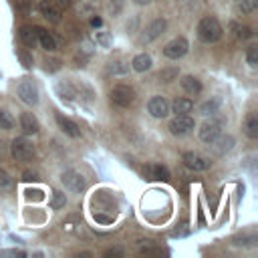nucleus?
Wrapping results in <instances>:
<instances>
[{"label": "nucleus", "mask_w": 258, "mask_h": 258, "mask_svg": "<svg viewBox=\"0 0 258 258\" xmlns=\"http://www.w3.org/2000/svg\"><path fill=\"white\" fill-rule=\"evenodd\" d=\"M222 24L214 16H204L198 24V36L204 42H216L222 38Z\"/></svg>", "instance_id": "nucleus-1"}, {"label": "nucleus", "mask_w": 258, "mask_h": 258, "mask_svg": "<svg viewBox=\"0 0 258 258\" xmlns=\"http://www.w3.org/2000/svg\"><path fill=\"white\" fill-rule=\"evenodd\" d=\"M34 153H36V149H34L32 141H28L26 137H16L12 141V157L16 161H28L34 157Z\"/></svg>", "instance_id": "nucleus-2"}, {"label": "nucleus", "mask_w": 258, "mask_h": 258, "mask_svg": "<svg viewBox=\"0 0 258 258\" xmlns=\"http://www.w3.org/2000/svg\"><path fill=\"white\" fill-rule=\"evenodd\" d=\"M16 93L26 105H36L38 103V89H36L34 81H30V79H22L18 89H16Z\"/></svg>", "instance_id": "nucleus-3"}, {"label": "nucleus", "mask_w": 258, "mask_h": 258, "mask_svg": "<svg viewBox=\"0 0 258 258\" xmlns=\"http://www.w3.org/2000/svg\"><path fill=\"white\" fill-rule=\"evenodd\" d=\"M111 101H113L117 107H129V105H133V101H135V93H133V89L127 87V85H117V87L111 91Z\"/></svg>", "instance_id": "nucleus-4"}, {"label": "nucleus", "mask_w": 258, "mask_h": 258, "mask_svg": "<svg viewBox=\"0 0 258 258\" xmlns=\"http://www.w3.org/2000/svg\"><path fill=\"white\" fill-rule=\"evenodd\" d=\"M191 129H194V119H191L187 113L175 115V117L169 121V131H171L173 135H185V133H189Z\"/></svg>", "instance_id": "nucleus-5"}, {"label": "nucleus", "mask_w": 258, "mask_h": 258, "mask_svg": "<svg viewBox=\"0 0 258 258\" xmlns=\"http://www.w3.org/2000/svg\"><path fill=\"white\" fill-rule=\"evenodd\" d=\"M185 52H187V40L183 36H177V38L169 40L163 48V54L167 58H181Z\"/></svg>", "instance_id": "nucleus-6"}, {"label": "nucleus", "mask_w": 258, "mask_h": 258, "mask_svg": "<svg viewBox=\"0 0 258 258\" xmlns=\"http://www.w3.org/2000/svg\"><path fill=\"white\" fill-rule=\"evenodd\" d=\"M183 165L187 169H194V171H204L210 167V159L204 157L202 153H196V151H187L183 153Z\"/></svg>", "instance_id": "nucleus-7"}, {"label": "nucleus", "mask_w": 258, "mask_h": 258, "mask_svg": "<svg viewBox=\"0 0 258 258\" xmlns=\"http://www.w3.org/2000/svg\"><path fill=\"white\" fill-rule=\"evenodd\" d=\"M60 181H62V183H64V187H69L71 191H83V189L87 187L85 177H83L79 171H73V169L64 171V173L60 175Z\"/></svg>", "instance_id": "nucleus-8"}, {"label": "nucleus", "mask_w": 258, "mask_h": 258, "mask_svg": "<svg viewBox=\"0 0 258 258\" xmlns=\"http://www.w3.org/2000/svg\"><path fill=\"white\" fill-rule=\"evenodd\" d=\"M143 175L147 179H151V181H167L169 179V171L161 163H147L143 167Z\"/></svg>", "instance_id": "nucleus-9"}, {"label": "nucleus", "mask_w": 258, "mask_h": 258, "mask_svg": "<svg viewBox=\"0 0 258 258\" xmlns=\"http://www.w3.org/2000/svg\"><path fill=\"white\" fill-rule=\"evenodd\" d=\"M147 109L155 119H163L169 113V103L163 97H151L147 103Z\"/></svg>", "instance_id": "nucleus-10"}, {"label": "nucleus", "mask_w": 258, "mask_h": 258, "mask_svg": "<svg viewBox=\"0 0 258 258\" xmlns=\"http://www.w3.org/2000/svg\"><path fill=\"white\" fill-rule=\"evenodd\" d=\"M38 10H40V14H42L46 20H50L52 24H58V22H60V10H58L50 0H40V2H38Z\"/></svg>", "instance_id": "nucleus-11"}, {"label": "nucleus", "mask_w": 258, "mask_h": 258, "mask_svg": "<svg viewBox=\"0 0 258 258\" xmlns=\"http://www.w3.org/2000/svg\"><path fill=\"white\" fill-rule=\"evenodd\" d=\"M165 26H167V22L163 20V18H157V20H153L147 28H145V32H143V36H141V40L143 42H149V40H153V38H157L163 30H165Z\"/></svg>", "instance_id": "nucleus-12"}, {"label": "nucleus", "mask_w": 258, "mask_h": 258, "mask_svg": "<svg viewBox=\"0 0 258 258\" xmlns=\"http://www.w3.org/2000/svg\"><path fill=\"white\" fill-rule=\"evenodd\" d=\"M218 135H220V123H216V121H206L202 125V129H200V139L204 143L214 141Z\"/></svg>", "instance_id": "nucleus-13"}, {"label": "nucleus", "mask_w": 258, "mask_h": 258, "mask_svg": "<svg viewBox=\"0 0 258 258\" xmlns=\"http://www.w3.org/2000/svg\"><path fill=\"white\" fill-rule=\"evenodd\" d=\"M232 145H234V139L230 137V135H218L214 141H210V147H212V151L216 153V155H224L226 151H230L232 149Z\"/></svg>", "instance_id": "nucleus-14"}, {"label": "nucleus", "mask_w": 258, "mask_h": 258, "mask_svg": "<svg viewBox=\"0 0 258 258\" xmlns=\"http://www.w3.org/2000/svg\"><path fill=\"white\" fill-rule=\"evenodd\" d=\"M20 129L26 133V135H34L38 131V121L32 113H22L20 115Z\"/></svg>", "instance_id": "nucleus-15"}, {"label": "nucleus", "mask_w": 258, "mask_h": 258, "mask_svg": "<svg viewBox=\"0 0 258 258\" xmlns=\"http://www.w3.org/2000/svg\"><path fill=\"white\" fill-rule=\"evenodd\" d=\"M56 123H58V127H60L67 135H71V137H79V135H81L79 125H77L75 121H71V119L62 117V115H56Z\"/></svg>", "instance_id": "nucleus-16"}, {"label": "nucleus", "mask_w": 258, "mask_h": 258, "mask_svg": "<svg viewBox=\"0 0 258 258\" xmlns=\"http://www.w3.org/2000/svg\"><path fill=\"white\" fill-rule=\"evenodd\" d=\"M18 34H20V40L24 42V46L34 48V46L38 44V36H36V30H34V28H30V26H22Z\"/></svg>", "instance_id": "nucleus-17"}, {"label": "nucleus", "mask_w": 258, "mask_h": 258, "mask_svg": "<svg viewBox=\"0 0 258 258\" xmlns=\"http://www.w3.org/2000/svg\"><path fill=\"white\" fill-rule=\"evenodd\" d=\"M36 30V36H38V42L42 44V48H46V50H54L56 48V42H54V38L44 30V28H40V26H36L34 28Z\"/></svg>", "instance_id": "nucleus-18"}, {"label": "nucleus", "mask_w": 258, "mask_h": 258, "mask_svg": "<svg viewBox=\"0 0 258 258\" xmlns=\"http://www.w3.org/2000/svg\"><path fill=\"white\" fill-rule=\"evenodd\" d=\"M181 87H183V91H187L189 95H198V93L202 91V83H200L196 77H191V75H185V77L181 79Z\"/></svg>", "instance_id": "nucleus-19"}, {"label": "nucleus", "mask_w": 258, "mask_h": 258, "mask_svg": "<svg viewBox=\"0 0 258 258\" xmlns=\"http://www.w3.org/2000/svg\"><path fill=\"white\" fill-rule=\"evenodd\" d=\"M244 129H246V135L256 139L258 137V115L256 113H250L246 117V123H244Z\"/></svg>", "instance_id": "nucleus-20"}, {"label": "nucleus", "mask_w": 258, "mask_h": 258, "mask_svg": "<svg viewBox=\"0 0 258 258\" xmlns=\"http://www.w3.org/2000/svg\"><path fill=\"white\" fill-rule=\"evenodd\" d=\"M171 109H173V113H175V115H183V113H189V111L194 109V103H191L189 99L179 97V99H175V101H173Z\"/></svg>", "instance_id": "nucleus-21"}, {"label": "nucleus", "mask_w": 258, "mask_h": 258, "mask_svg": "<svg viewBox=\"0 0 258 258\" xmlns=\"http://www.w3.org/2000/svg\"><path fill=\"white\" fill-rule=\"evenodd\" d=\"M131 64H133V69H135L137 73L149 71V67H151V56H149V54H137Z\"/></svg>", "instance_id": "nucleus-22"}, {"label": "nucleus", "mask_w": 258, "mask_h": 258, "mask_svg": "<svg viewBox=\"0 0 258 258\" xmlns=\"http://www.w3.org/2000/svg\"><path fill=\"white\" fill-rule=\"evenodd\" d=\"M232 30H234V36H236L238 40H246V38H250V36H252V30H250L248 26L232 24Z\"/></svg>", "instance_id": "nucleus-23"}, {"label": "nucleus", "mask_w": 258, "mask_h": 258, "mask_svg": "<svg viewBox=\"0 0 258 258\" xmlns=\"http://www.w3.org/2000/svg\"><path fill=\"white\" fill-rule=\"evenodd\" d=\"M256 6H258V0H240V2H238V12L250 14V12L256 10Z\"/></svg>", "instance_id": "nucleus-24"}, {"label": "nucleus", "mask_w": 258, "mask_h": 258, "mask_svg": "<svg viewBox=\"0 0 258 258\" xmlns=\"http://www.w3.org/2000/svg\"><path fill=\"white\" fill-rule=\"evenodd\" d=\"M173 79H177V69H175V67H169V69H161V71H159V81L171 83Z\"/></svg>", "instance_id": "nucleus-25"}, {"label": "nucleus", "mask_w": 258, "mask_h": 258, "mask_svg": "<svg viewBox=\"0 0 258 258\" xmlns=\"http://www.w3.org/2000/svg\"><path fill=\"white\" fill-rule=\"evenodd\" d=\"M218 107H220V99H212V101H206V103L200 107V111H202L204 115H214V113L218 111Z\"/></svg>", "instance_id": "nucleus-26"}, {"label": "nucleus", "mask_w": 258, "mask_h": 258, "mask_svg": "<svg viewBox=\"0 0 258 258\" xmlns=\"http://www.w3.org/2000/svg\"><path fill=\"white\" fill-rule=\"evenodd\" d=\"M67 204V198L62 191H52V200H50V208L52 210H60Z\"/></svg>", "instance_id": "nucleus-27"}, {"label": "nucleus", "mask_w": 258, "mask_h": 258, "mask_svg": "<svg viewBox=\"0 0 258 258\" xmlns=\"http://www.w3.org/2000/svg\"><path fill=\"white\" fill-rule=\"evenodd\" d=\"M246 60H248L250 67H256V64H258V46H256V44L248 46V50H246Z\"/></svg>", "instance_id": "nucleus-28"}, {"label": "nucleus", "mask_w": 258, "mask_h": 258, "mask_svg": "<svg viewBox=\"0 0 258 258\" xmlns=\"http://www.w3.org/2000/svg\"><path fill=\"white\" fill-rule=\"evenodd\" d=\"M12 127H14V119L10 117V113L0 109V129H12Z\"/></svg>", "instance_id": "nucleus-29"}, {"label": "nucleus", "mask_w": 258, "mask_h": 258, "mask_svg": "<svg viewBox=\"0 0 258 258\" xmlns=\"http://www.w3.org/2000/svg\"><path fill=\"white\" fill-rule=\"evenodd\" d=\"M14 183H12V177L4 171V169H0V191H6V189H10Z\"/></svg>", "instance_id": "nucleus-30"}, {"label": "nucleus", "mask_w": 258, "mask_h": 258, "mask_svg": "<svg viewBox=\"0 0 258 258\" xmlns=\"http://www.w3.org/2000/svg\"><path fill=\"white\" fill-rule=\"evenodd\" d=\"M58 93H60L62 99H69V101L75 97V93H73V89L69 85H58Z\"/></svg>", "instance_id": "nucleus-31"}, {"label": "nucleus", "mask_w": 258, "mask_h": 258, "mask_svg": "<svg viewBox=\"0 0 258 258\" xmlns=\"http://www.w3.org/2000/svg\"><path fill=\"white\" fill-rule=\"evenodd\" d=\"M44 67H46V71H58L60 69V60L58 58H46Z\"/></svg>", "instance_id": "nucleus-32"}, {"label": "nucleus", "mask_w": 258, "mask_h": 258, "mask_svg": "<svg viewBox=\"0 0 258 258\" xmlns=\"http://www.w3.org/2000/svg\"><path fill=\"white\" fill-rule=\"evenodd\" d=\"M22 179H24V181H36V179H38V171H34V169H32V171L26 169V171L22 173Z\"/></svg>", "instance_id": "nucleus-33"}, {"label": "nucleus", "mask_w": 258, "mask_h": 258, "mask_svg": "<svg viewBox=\"0 0 258 258\" xmlns=\"http://www.w3.org/2000/svg\"><path fill=\"white\" fill-rule=\"evenodd\" d=\"M18 58L22 60V64H24L26 69H30V67H32V58H30L26 52H18Z\"/></svg>", "instance_id": "nucleus-34"}, {"label": "nucleus", "mask_w": 258, "mask_h": 258, "mask_svg": "<svg viewBox=\"0 0 258 258\" xmlns=\"http://www.w3.org/2000/svg\"><path fill=\"white\" fill-rule=\"evenodd\" d=\"M109 71H111V73H125V71H127V67H119V62H111Z\"/></svg>", "instance_id": "nucleus-35"}, {"label": "nucleus", "mask_w": 258, "mask_h": 258, "mask_svg": "<svg viewBox=\"0 0 258 258\" xmlns=\"http://www.w3.org/2000/svg\"><path fill=\"white\" fill-rule=\"evenodd\" d=\"M95 38H97L101 44H105V46L109 44V36H107V34H103V32H97V34H95Z\"/></svg>", "instance_id": "nucleus-36"}, {"label": "nucleus", "mask_w": 258, "mask_h": 258, "mask_svg": "<svg viewBox=\"0 0 258 258\" xmlns=\"http://www.w3.org/2000/svg\"><path fill=\"white\" fill-rule=\"evenodd\" d=\"M91 24H93V26H101V24H103V20H101L99 16H95V18H91Z\"/></svg>", "instance_id": "nucleus-37"}, {"label": "nucleus", "mask_w": 258, "mask_h": 258, "mask_svg": "<svg viewBox=\"0 0 258 258\" xmlns=\"http://www.w3.org/2000/svg\"><path fill=\"white\" fill-rule=\"evenodd\" d=\"M111 254H121V250L115 248V250H107V252H105V256H111Z\"/></svg>", "instance_id": "nucleus-38"}, {"label": "nucleus", "mask_w": 258, "mask_h": 258, "mask_svg": "<svg viewBox=\"0 0 258 258\" xmlns=\"http://www.w3.org/2000/svg\"><path fill=\"white\" fill-rule=\"evenodd\" d=\"M56 2H58L60 6H64V8H67V6H71V2H73V0H56Z\"/></svg>", "instance_id": "nucleus-39"}, {"label": "nucleus", "mask_w": 258, "mask_h": 258, "mask_svg": "<svg viewBox=\"0 0 258 258\" xmlns=\"http://www.w3.org/2000/svg\"><path fill=\"white\" fill-rule=\"evenodd\" d=\"M135 2H137V4H147L149 0H135Z\"/></svg>", "instance_id": "nucleus-40"}, {"label": "nucleus", "mask_w": 258, "mask_h": 258, "mask_svg": "<svg viewBox=\"0 0 258 258\" xmlns=\"http://www.w3.org/2000/svg\"><path fill=\"white\" fill-rule=\"evenodd\" d=\"M0 157H2V147H0Z\"/></svg>", "instance_id": "nucleus-41"}]
</instances>
